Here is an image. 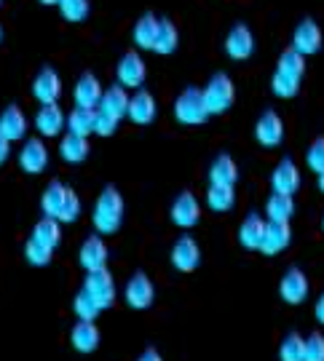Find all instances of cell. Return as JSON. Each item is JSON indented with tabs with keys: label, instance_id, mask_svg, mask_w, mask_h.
Listing matches in <instances>:
<instances>
[{
	"label": "cell",
	"instance_id": "1",
	"mask_svg": "<svg viewBox=\"0 0 324 361\" xmlns=\"http://www.w3.org/2000/svg\"><path fill=\"white\" fill-rule=\"evenodd\" d=\"M91 222H94V231L102 233V235H113V233L121 231V225H124V195L116 185H104L102 188V193L94 204Z\"/></svg>",
	"mask_w": 324,
	"mask_h": 361
},
{
	"label": "cell",
	"instance_id": "2",
	"mask_svg": "<svg viewBox=\"0 0 324 361\" xmlns=\"http://www.w3.org/2000/svg\"><path fill=\"white\" fill-rule=\"evenodd\" d=\"M201 91H204V102H207L209 116H222V113H228V110L234 107L236 86H234V80H231V75L215 73Z\"/></svg>",
	"mask_w": 324,
	"mask_h": 361
},
{
	"label": "cell",
	"instance_id": "3",
	"mask_svg": "<svg viewBox=\"0 0 324 361\" xmlns=\"http://www.w3.org/2000/svg\"><path fill=\"white\" fill-rule=\"evenodd\" d=\"M174 118L180 121L182 126H201L209 121V110L204 102V91L188 86L180 97L174 99Z\"/></svg>",
	"mask_w": 324,
	"mask_h": 361
},
{
	"label": "cell",
	"instance_id": "4",
	"mask_svg": "<svg viewBox=\"0 0 324 361\" xmlns=\"http://www.w3.org/2000/svg\"><path fill=\"white\" fill-rule=\"evenodd\" d=\"M124 302L131 310H148L156 302V284L145 271H134L124 286Z\"/></svg>",
	"mask_w": 324,
	"mask_h": 361
},
{
	"label": "cell",
	"instance_id": "5",
	"mask_svg": "<svg viewBox=\"0 0 324 361\" xmlns=\"http://www.w3.org/2000/svg\"><path fill=\"white\" fill-rule=\"evenodd\" d=\"M311 295V281L298 265H289L279 279V297L287 305H303Z\"/></svg>",
	"mask_w": 324,
	"mask_h": 361
},
{
	"label": "cell",
	"instance_id": "6",
	"mask_svg": "<svg viewBox=\"0 0 324 361\" xmlns=\"http://www.w3.org/2000/svg\"><path fill=\"white\" fill-rule=\"evenodd\" d=\"M169 262L180 273H193L201 265V246L191 233H182L180 238L169 249Z\"/></svg>",
	"mask_w": 324,
	"mask_h": 361
},
{
	"label": "cell",
	"instance_id": "7",
	"mask_svg": "<svg viewBox=\"0 0 324 361\" xmlns=\"http://www.w3.org/2000/svg\"><path fill=\"white\" fill-rule=\"evenodd\" d=\"M83 289L97 300V305H100L102 310L116 305V297H118L116 279H113V273L107 271V268L86 273V279H83Z\"/></svg>",
	"mask_w": 324,
	"mask_h": 361
},
{
	"label": "cell",
	"instance_id": "8",
	"mask_svg": "<svg viewBox=\"0 0 324 361\" xmlns=\"http://www.w3.org/2000/svg\"><path fill=\"white\" fill-rule=\"evenodd\" d=\"M169 219L182 228V231H191L196 228L198 222H201V204H198V198H196L191 190H182L174 201H172V207H169Z\"/></svg>",
	"mask_w": 324,
	"mask_h": 361
},
{
	"label": "cell",
	"instance_id": "9",
	"mask_svg": "<svg viewBox=\"0 0 324 361\" xmlns=\"http://www.w3.org/2000/svg\"><path fill=\"white\" fill-rule=\"evenodd\" d=\"M19 166H22V171L25 174H40V171H46V166H49V147H46V142L40 140V137H27V140H22V150H19Z\"/></svg>",
	"mask_w": 324,
	"mask_h": 361
},
{
	"label": "cell",
	"instance_id": "10",
	"mask_svg": "<svg viewBox=\"0 0 324 361\" xmlns=\"http://www.w3.org/2000/svg\"><path fill=\"white\" fill-rule=\"evenodd\" d=\"M107 259H110V249H107V244H104L102 233H94V235H89V238L80 244L78 262L86 273L107 268Z\"/></svg>",
	"mask_w": 324,
	"mask_h": 361
},
{
	"label": "cell",
	"instance_id": "11",
	"mask_svg": "<svg viewBox=\"0 0 324 361\" xmlns=\"http://www.w3.org/2000/svg\"><path fill=\"white\" fill-rule=\"evenodd\" d=\"M116 73L118 83L124 89H140L145 83V75H148V67H145V59L140 56V51H126L121 56Z\"/></svg>",
	"mask_w": 324,
	"mask_h": 361
},
{
	"label": "cell",
	"instance_id": "12",
	"mask_svg": "<svg viewBox=\"0 0 324 361\" xmlns=\"http://www.w3.org/2000/svg\"><path fill=\"white\" fill-rule=\"evenodd\" d=\"M225 54H228L234 62H244V59H249V56L255 54V35H252V30H249L244 22H239V25L231 27V32H228V38H225Z\"/></svg>",
	"mask_w": 324,
	"mask_h": 361
},
{
	"label": "cell",
	"instance_id": "13",
	"mask_svg": "<svg viewBox=\"0 0 324 361\" xmlns=\"http://www.w3.org/2000/svg\"><path fill=\"white\" fill-rule=\"evenodd\" d=\"M158 116V104H156V97L150 94L148 89H137L131 94L129 99V110H126V118H129L131 123H137V126H148V123H153Z\"/></svg>",
	"mask_w": 324,
	"mask_h": 361
},
{
	"label": "cell",
	"instance_id": "14",
	"mask_svg": "<svg viewBox=\"0 0 324 361\" xmlns=\"http://www.w3.org/2000/svg\"><path fill=\"white\" fill-rule=\"evenodd\" d=\"M289 244H292V228H289V222H276V219H268V225H265V235H263V244H260V252H263V255H268V257H273V255L287 252Z\"/></svg>",
	"mask_w": 324,
	"mask_h": 361
},
{
	"label": "cell",
	"instance_id": "15",
	"mask_svg": "<svg viewBox=\"0 0 324 361\" xmlns=\"http://www.w3.org/2000/svg\"><path fill=\"white\" fill-rule=\"evenodd\" d=\"M255 140L263 147H279L284 140V121L279 118L276 110H265L255 123Z\"/></svg>",
	"mask_w": 324,
	"mask_h": 361
},
{
	"label": "cell",
	"instance_id": "16",
	"mask_svg": "<svg viewBox=\"0 0 324 361\" xmlns=\"http://www.w3.org/2000/svg\"><path fill=\"white\" fill-rule=\"evenodd\" d=\"M300 182H303V177H300V169L292 158H282V161L273 166L271 188L276 190V193L295 195L300 190Z\"/></svg>",
	"mask_w": 324,
	"mask_h": 361
},
{
	"label": "cell",
	"instance_id": "17",
	"mask_svg": "<svg viewBox=\"0 0 324 361\" xmlns=\"http://www.w3.org/2000/svg\"><path fill=\"white\" fill-rule=\"evenodd\" d=\"M32 97L40 104L59 102V97H62V80H59V73L54 67H43L38 75H35V80H32Z\"/></svg>",
	"mask_w": 324,
	"mask_h": 361
},
{
	"label": "cell",
	"instance_id": "18",
	"mask_svg": "<svg viewBox=\"0 0 324 361\" xmlns=\"http://www.w3.org/2000/svg\"><path fill=\"white\" fill-rule=\"evenodd\" d=\"M65 123H67V116L62 113V107L56 102L40 104V110L35 113V131H38L40 137H46V140L59 137L62 129H65Z\"/></svg>",
	"mask_w": 324,
	"mask_h": 361
},
{
	"label": "cell",
	"instance_id": "19",
	"mask_svg": "<svg viewBox=\"0 0 324 361\" xmlns=\"http://www.w3.org/2000/svg\"><path fill=\"white\" fill-rule=\"evenodd\" d=\"M27 116L19 104H8L3 113H0V137L8 140V142H19L27 137Z\"/></svg>",
	"mask_w": 324,
	"mask_h": 361
},
{
	"label": "cell",
	"instance_id": "20",
	"mask_svg": "<svg viewBox=\"0 0 324 361\" xmlns=\"http://www.w3.org/2000/svg\"><path fill=\"white\" fill-rule=\"evenodd\" d=\"M292 49L300 51L303 56H311L322 49V27L316 25L313 19H303L295 32H292Z\"/></svg>",
	"mask_w": 324,
	"mask_h": 361
},
{
	"label": "cell",
	"instance_id": "21",
	"mask_svg": "<svg viewBox=\"0 0 324 361\" xmlns=\"http://www.w3.org/2000/svg\"><path fill=\"white\" fill-rule=\"evenodd\" d=\"M265 225H268V219L260 217L258 212H249L241 219V225H239V244L244 246L246 252H260L263 235H265Z\"/></svg>",
	"mask_w": 324,
	"mask_h": 361
},
{
	"label": "cell",
	"instance_id": "22",
	"mask_svg": "<svg viewBox=\"0 0 324 361\" xmlns=\"http://www.w3.org/2000/svg\"><path fill=\"white\" fill-rule=\"evenodd\" d=\"M102 83H100V78L94 75V73H83L78 78V83H76V89H73V99L78 107H91V110H97L100 102H102Z\"/></svg>",
	"mask_w": 324,
	"mask_h": 361
},
{
	"label": "cell",
	"instance_id": "23",
	"mask_svg": "<svg viewBox=\"0 0 324 361\" xmlns=\"http://www.w3.org/2000/svg\"><path fill=\"white\" fill-rule=\"evenodd\" d=\"M70 343L78 353H94L102 343V332L94 322H80L70 329Z\"/></svg>",
	"mask_w": 324,
	"mask_h": 361
},
{
	"label": "cell",
	"instance_id": "24",
	"mask_svg": "<svg viewBox=\"0 0 324 361\" xmlns=\"http://www.w3.org/2000/svg\"><path fill=\"white\" fill-rule=\"evenodd\" d=\"M158 27H161V19H158L156 13H143L140 19H137V25L131 30V40H134V46L137 49H143V51H153V46H156V38H158Z\"/></svg>",
	"mask_w": 324,
	"mask_h": 361
},
{
	"label": "cell",
	"instance_id": "25",
	"mask_svg": "<svg viewBox=\"0 0 324 361\" xmlns=\"http://www.w3.org/2000/svg\"><path fill=\"white\" fill-rule=\"evenodd\" d=\"M91 153L89 137H80V134H73L67 131L65 137L59 140V155L65 164H83Z\"/></svg>",
	"mask_w": 324,
	"mask_h": 361
},
{
	"label": "cell",
	"instance_id": "26",
	"mask_svg": "<svg viewBox=\"0 0 324 361\" xmlns=\"http://www.w3.org/2000/svg\"><path fill=\"white\" fill-rule=\"evenodd\" d=\"M239 182V166L228 153H220L209 164V185H234Z\"/></svg>",
	"mask_w": 324,
	"mask_h": 361
},
{
	"label": "cell",
	"instance_id": "27",
	"mask_svg": "<svg viewBox=\"0 0 324 361\" xmlns=\"http://www.w3.org/2000/svg\"><path fill=\"white\" fill-rule=\"evenodd\" d=\"M67 188L70 185H65L62 180H52L46 185V190L40 193V212L46 217H59V209L67 198Z\"/></svg>",
	"mask_w": 324,
	"mask_h": 361
},
{
	"label": "cell",
	"instance_id": "28",
	"mask_svg": "<svg viewBox=\"0 0 324 361\" xmlns=\"http://www.w3.org/2000/svg\"><path fill=\"white\" fill-rule=\"evenodd\" d=\"M30 238H35L38 244L49 246V249H56V246L62 244V222L56 217H46V214H43V219L35 222Z\"/></svg>",
	"mask_w": 324,
	"mask_h": 361
},
{
	"label": "cell",
	"instance_id": "29",
	"mask_svg": "<svg viewBox=\"0 0 324 361\" xmlns=\"http://www.w3.org/2000/svg\"><path fill=\"white\" fill-rule=\"evenodd\" d=\"M129 91L124 89L121 83L118 86H110V89H104L102 94V102H100V110L104 113H110V116H118V118H126V110H129Z\"/></svg>",
	"mask_w": 324,
	"mask_h": 361
},
{
	"label": "cell",
	"instance_id": "30",
	"mask_svg": "<svg viewBox=\"0 0 324 361\" xmlns=\"http://www.w3.org/2000/svg\"><path fill=\"white\" fill-rule=\"evenodd\" d=\"M236 204V188L234 185H209L207 190V207L217 214L231 212Z\"/></svg>",
	"mask_w": 324,
	"mask_h": 361
},
{
	"label": "cell",
	"instance_id": "31",
	"mask_svg": "<svg viewBox=\"0 0 324 361\" xmlns=\"http://www.w3.org/2000/svg\"><path fill=\"white\" fill-rule=\"evenodd\" d=\"M295 214V198L289 193H276L268 198V204H265V217L268 219H276V222H289Z\"/></svg>",
	"mask_w": 324,
	"mask_h": 361
},
{
	"label": "cell",
	"instance_id": "32",
	"mask_svg": "<svg viewBox=\"0 0 324 361\" xmlns=\"http://www.w3.org/2000/svg\"><path fill=\"white\" fill-rule=\"evenodd\" d=\"M177 46H180V30H177V25H174L172 19H161L153 51L161 54V56H169V54L177 51Z\"/></svg>",
	"mask_w": 324,
	"mask_h": 361
},
{
	"label": "cell",
	"instance_id": "33",
	"mask_svg": "<svg viewBox=\"0 0 324 361\" xmlns=\"http://www.w3.org/2000/svg\"><path fill=\"white\" fill-rule=\"evenodd\" d=\"M94 121H97V110L76 104V110L67 116V131L80 134V137H91L94 134Z\"/></svg>",
	"mask_w": 324,
	"mask_h": 361
},
{
	"label": "cell",
	"instance_id": "34",
	"mask_svg": "<svg viewBox=\"0 0 324 361\" xmlns=\"http://www.w3.org/2000/svg\"><path fill=\"white\" fill-rule=\"evenodd\" d=\"M279 361H306V337L300 332H287L279 343Z\"/></svg>",
	"mask_w": 324,
	"mask_h": 361
},
{
	"label": "cell",
	"instance_id": "35",
	"mask_svg": "<svg viewBox=\"0 0 324 361\" xmlns=\"http://www.w3.org/2000/svg\"><path fill=\"white\" fill-rule=\"evenodd\" d=\"M73 313L78 316L80 322H97V316L102 313V308H100L97 300L80 286L78 292H76V297H73Z\"/></svg>",
	"mask_w": 324,
	"mask_h": 361
},
{
	"label": "cell",
	"instance_id": "36",
	"mask_svg": "<svg viewBox=\"0 0 324 361\" xmlns=\"http://www.w3.org/2000/svg\"><path fill=\"white\" fill-rule=\"evenodd\" d=\"M276 70H279V73H284V75H292V78H300V80H303V75H306V56L289 46V49L279 56Z\"/></svg>",
	"mask_w": 324,
	"mask_h": 361
},
{
	"label": "cell",
	"instance_id": "37",
	"mask_svg": "<svg viewBox=\"0 0 324 361\" xmlns=\"http://www.w3.org/2000/svg\"><path fill=\"white\" fill-rule=\"evenodd\" d=\"M54 257V249H49V246L38 244L35 238H27L25 244V259L32 265V268H46L49 262H52Z\"/></svg>",
	"mask_w": 324,
	"mask_h": 361
},
{
	"label": "cell",
	"instance_id": "38",
	"mask_svg": "<svg viewBox=\"0 0 324 361\" xmlns=\"http://www.w3.org/2000/svg\"><path fill=\"white\" fill-rule=\"evenodd\" d=\"M271 89L276 97H282V99H292V97H298L300 91V78H292V75H284V73H273L271 78Z\"/></svg>",
	"mask_w": 324,
	"mask_h": 361
},
{
	"label": "cell",
	"instance_id": "39",
	"mask_svg": "<svg viewBox=\"0 0 324 361\" xmlns=\"http://www.w3.org/2000/svg\"><path fill=\"white\" fill-rule=\"evenodd\" d=\"M59 13L67 22L78 25L89 16V0H59Z\"/></svg>",
	"mask_w": 324,
	"mask_h": 361
},
{
	"label": "cell",
	"instance_id": "40",
	"mask_svg": "<svg viewBox=\"0 0 324 361\" xmlns=\"http://www.w3.org/2000/svg\"><path fill=\"white\" fill-rule=\"evenodd\" d=\"M80 217V198H78V193L73 190V188H67V198H65V204H62V209H59V222L62 225H73L76 219Z\"/></svg>",
	"mask_w": 324,
	"mask_h": 361
},
{
	"label": "cell",
	"instance_id": "41",
	"mask_svg": "<svg viewBox=\"0 0 324 361\" xmlns=\"http://www.w3.org/2000/svg\"><path fill=\"white\" fill-rule=\"evenodd\" d=\"M118 123H121V118L118 116H110V113H104L97 107V121H94V134H100V137H113L118 131Z\"/></svg>",
	"mask_w": 324,
	"mask_h": 361
},
{
	"label": "cell",
	"instance_id": "42",
	"mask_svg": "<svg viewBox=\"0 0 324 361\" xmlns=\"http://www.w3.org/2000/svg\"><path fill=\"white\" fill-rule=\"evenodd\" d=\"M306 164L311 169L313 174H322L324 171V137H316L306 153Z\"/></svg>",
	"mask_w": 324,
	"mask_h": 361
},
{
	"label": "cell",
	"instance_id": "43",
	"mask_svg": "<svg viewBox=\"0 0 324 361\" xmlns=\"http://www.w3.org/2000/svg\"><path fill=\"white\" fill-rule=\"evenodd\" d=\"M306 361H324V335L311 332L306 337Z\"/></svg>",
	"mask_w": 324,
	"mask_h": 361
},
{
	"label": "cell",
	"instance_id": "44",
	"mask_svg": "<svg viewBox=\"0 0 324 361\" xmlns=\"http://www.w3.org/2000/svg\"><path fill=\"white\" fill-rule=\"evenodd\" d=\"M313 316H316V322H319L324 326V289L319 292L316 302H313Z\"/></svg>",
	"mask_w": 324,
	"mask_h": 361
},
{
	"label": "cell",
	"instance_id": "45",
	"mask_svg": "<svg viewBox=\"0 0 324 361\" xmlns=\"http://www.w3.org/2000/svg\"><path fill=\"white\" fill-rule=\"evenodd\" d=\"M8 158H11V142L0 137V166H3V164H6Z\"/></svg>",
	"mask_w": 324,
	"mask_h": 361
},
{
	"label": "cell",
	"instance_id": "46",
	"mask_svg": "<svg viewBox=\"0 0 324 361\" xmlns=\"http://www.w3.org/2000/svg\"><path fill=\"white\" fill-rule=\"evenodd\" d=\"M137 361H164V356H161L156 348H145L143 353H140V359H137Z\"/></svg>",
	"mask_w": 324,
	"mask_h": 361
},
{
	"label": "cell",
	"instance_id": "47",
	"mask_svg": "<svg viewBox=\"0 0 324 361\" xmlns=\"http://www.w3.org/2000/svg\"><path fill=\"white\" fill-rule=\"evenodd\" d=\"M316 188L324 193V171H322V174H316Z\"/></svg>",
	"mask_w": 324,
	"mask_h": 361
},
{
	"label": "cell",
	"instance_id": "48",
	"mask_svg": "<svg viewBox=\"0 0 324 361\" xmlns=\"http://www.w3.org/2000/svg\"><path fill=\"white\" fill-rule=\"evenodd\" d=\"M38 3H43V6H59V0H38Z\"/></svg>",
	"mask_w": 324,
	"mask_h": 361
},
{
	"label": "cell",
	"instance_id": "49",
	"mask_svg": "<svg viewBox=\"0 0 324 361\" xmlns=\"http://www.w3.org/2000/svg\"><path fill=\"white\" fill-rule=\"evenodd\" d=\"M0 40H3V25H0Z\"/></svg>",
	"mask_w": 324,
	"mask_h": 361
},
{
	"label": "cell",
	"instance_id": "50",
	"mask_svg": "<svg viewBox=\"0 0 324 361\" xmlns=\"http://www.w3.org/2000/svg\"><path fill=\"white\" fill-rule=\"evenodd\" d=\"M322 231H324V214H322Z\"/></svg>",
	"mask_w": 324,
	"mask_h": 361
},
{
	"label": "cell",
	"instance_id": "51",
	"mask_svg": "<svg viewBox=\"0 0 324 361\" xmlns=\"http://www.w3.org/2000/svg\"><path fill=\"white\" fill-rule=\"evenodd\" d=\"M0 6H3V0H0Z\"/></svg>",
	"mask_w": 324,
	"mask_h": 361
}]
</instances>
